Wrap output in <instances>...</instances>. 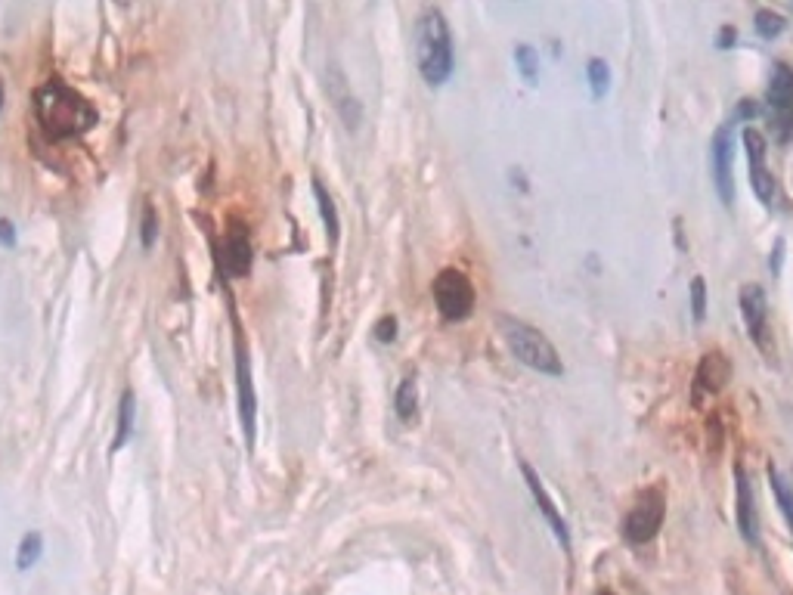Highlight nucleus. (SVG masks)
I'll return each mask as SVG.
<instances>
[{"mask_svg": "<svg viewBox=\"0 0 793 595\" xmlns=\"http://www.w3.org/2000/svg\"><path fill=\"white\" fill-rule=\"evenodd\" d=\"M31 106H35V118L50 140H72L100 124L97 106L62 81L41 84L31 97Z\"/></svg>", "mask_w": 793, "mask_h": 595, "instance_id": "f257e3e1", "label": "nucleus"}, {"mask_svg": "<svg viewBox=\"0 0 793 595\" xmlns=\"http://www.w3.org/2000/svg\"><path fill=\"white\" fill-rule=\"evenodd\" d=\"M416 62L425 84L440 87L447 84L456 69L453 31L450 22L437 7H425L416 22Z\"/></svg>", "mask_w": 793, "mask_h": 595, "instance_id": "f03ea898", "label": "nucleus"}, {"mask_svg": "<svg viewBox=\"0 0 793 595\" xmlns=\"http://www.w3.org/2000/svg\"><path fill=\"white\" fill-rule=\"evenodd\" d=\"M499 323V332L505 338V344H509V351L530 369L536 372H543V375H561L564 366H561V357L555 351V344L527 323L515 320V317H502L496 320Z\"/></svg>", "mask_w": 793, "mask_h": 595, "instance_id": "7ed1b4c3", "label": "nucleus"}, {"mask_svg": "<svg viewBox=\"0 0 793 595\" xmlns=\"http://www.w3.org/2000/svg\"><path fill=\"white\" fill-rule=\"evenodd\" d=\"M431 295H434V304L440 310L443 320L450 323H462L471 317L474 310V286L471 279L456 270V267H443L437 276H434V286H431Z\"/></svg>", "mask_w": 793, "mask_h": 595, "instance_id": "20e7f679", "label": "nucleus"}, {"mask_svg": "<svg viewBox=\"0 0 793 595\" xmlns=\"http://www.w3.org/2000/svg\"><path fill=\"white\" fill-rule=\"evenodd\" d=\"M233 329H236V403H239L245 444L251 450L255 447V428H258V391H255V379H251V360H248V348H245L239 320L233 323Z\"/></svg>", "mask_w": 793, "mask_h": 595, "instance_id": "39448f33", "label": "nucleus"}, {"mask_svg": "<svg viewBox=\"0 0 793 595\" xmlns=\"http://www.w3.org/2000/svg\"><path fill=\"white\" fill-rule=\"evenodd\" d=\"M663 518H666V496L660 487H651V490L639 493L636 506L626 512L623 537L629 543H651L657 537Z\"/></svg>", "mask_w": 793, "mask_h": 595, "instance_id": "423d86ee", "label": "nucleus"}, {"mask_svg": "<svg viewBox=\"0 0 793 595\" xmlns=\"http://www.w3.org/2000/svg\"><path fill=\"white\" fill-rule=\"evenodd\" d=\"M735 140H732V124H722L713 137V177H716V190L725 205L735 202Z\"/></svg>", "mask_w": 793, "mask_h": 595, "instance_id": "0eeeda50", "label": "nucleus"}, {"mask_svg": "<svg viewBox=\"0 0 793 595\" xmlns=\"http://www.w3.org/2000/svg\"><path fill=\"white\" fill-rule=\"evenodd\" d=\"M744 149H747V159H750V183H753V193L759 202H772L775 196V180L766 168V137L759 134L756 128H744Z\"/></svg>", "mask_w": 793, "mask_h": 595, "instance_id": "6e6552de", "label": "nucleus"}, {"mask_svg": "<svg viewBox=\"0 0 793 595\" xmlns=\"http://www.w3.org/2000/svg\"><path fill=\"white\" fill-rule=\"evenodd\" d=\"M251 261H255V248H251V236L245 230V224H233L227 239H224V248H220V267L227 273L224 276H248L251 270Z\"/></svg>", "mask_w": 793, "mask_h": 595, "instance_id": "1a4fd4ad", "label": "nucleus"}, {"mask_svg": "<svg viewBox=\"0 0 793 595\" xmlns=\"http://www.w3.org/2000/svg\"><path fill=\"white\" fill-rule=\"evenodd\" d=\"M741 313H744V323H747L750 338H753L763 351H769V341H766L769 304H766V292H763V286L750 283V286L741 289Z\"/></svg>", "mask_w": 793, "mask_h": 595, "instance_id": "9d476101", "label": "nucleus"}, {"mask_svg": "<svg viewBox=\"0 0 793 595\" xmlns=\"http://www.w3.org/2000/svg\"><path fill=\"white\" fill-rule=\"evenodd\" d=\"M329 93H332V106L338 118L347 124V131H357L363 121V103L357 100V93L351 90V84H347L338 66H329Z\"/></svg>", "mask_w": 793, "mask_h": 595, "instance_id": "9b49d317", "label": "nucleus"}, {"mask_svg": "<svg viewBox=\"0 0 793 595\" xmlns=\"http://www.w3.org/2000/svg\"><path fill=\"white\" fill-rule=\"evenodd\" d=\"M769 106L775 109L781 128H790V118H793V69L787 66V62H775V66H772Z\"/></svg>", "mask_w": 793, "mask_h": 595, "instance_id": "f8f14e48", "label": "nucleus"}, {"mask_svg": "<svg viewBox=\"0 0 793 595\" xmlns=\"http://www.w3.org/2000/svg\"><path fill=\"white\" fill-rule=\"evenodd\" d=\"M521 472H524V481H527V487H530V493H533V499H536V506H539V512H543V515H546L549 527L555 530V537H558V543H561L564 549H570V530H567V524H564V518H561L558 506L552 503V496H549V490L543 487V481H539V475L533 472V468H530L527 462H521Z\"/></svg>", "mask_w": 793, "mask_h": 595, "instance_id": "ddd939ff", "label": "nucleus"}, {"mask_svg": "<svg viewBox=\"0 0 793 595\" xmlns=\"http://www.w3.org/2000/svg\"><path fill=\"white\" fill-rule=\"evenodd\" d=\"M728 379H732V363H728L725 354L713 351L701 360V366H697V375H694V388L697 394H719Z\"/></svg>", "mask_w": 793, "mask_h": 595, "instance_id": "4468645a", "label": "nucleus"}, {"mask_svg": "<svg viewBox=\"0 0 793 595\" xmlns=\"http://www.w3.org/2000/svg\"><path fill=\"white\" fill-rule=\"evenodd\" d=\"M738 527H741V537L747 543H759V521H756V499H753V484H750V475L747 468L738 465Z\"/></svg>", "mask_w": 793, "mask_h": 595, "instance_id": "2eb2a0df", "label": "nucleus"}, {"mask_svg": "<svg viewBox=\"0 0 793 595\" xmlns=\"http://www.w3.org/2000/svg\"><path fill=\"white\" fill-rule=\"evenodd\" d=\"M310 186H313V196H316V208H320V217H323L326 236H329L332 245H338V236H341V217H338L335 199H332V193L326 190V183H323L320 177H313Z\"/></svg>", "mask_w": 793, "mask_h": 595, "instance_id": "dca6fc26", "label": "nucleus"}, {"mask_svg": "<svg viewBox=\"0 0 793 595\" xmlns=\"http://www.w3.org/2000/svg\"><path fill=\"white\" fill-rule=\"evenodd\" d=\"M134 422H137V397L128 388L118 400V428H115V437H112V453H118L134 437Z\"/></svg>", "mask_w": 793, "mask_h": 595, "instance_id": "f3484780", "label": "nucleus"}, {"mask_svg": "<svg viewBox=\"0 0 793 595\" xmlns=\"http://www.w3.org/2000/svg\"><path fill=\"white\" fill-rule=\"evenodd\" d=\"M394 410L403 422H412L419 416V382L416 375H406V379L397 385V394H394Z\"/></svg>", "mask_w": 793, "mask_h": 595, "instance_id": "a211bd4d", "label": "nucleus"}, {"mask_svg": "<svg viewBox=\"0 0 793 595\" xmlns=\"http://www.w3.org/2000/svg\"><path fill=\"white\" fill-rule=\"evenodd\" d=\"M41 555H44V537L38 534V530H28L16 546V568L31 571L41 561Z\"/></svg>", "mask_w": 793, "mask_h": 595, "instance_id": "6ab92c4d", "label": "nucleus"}, {"mask_svg": "<svg viewBox=\"0 0 793 595\" xmlns=\"http://www.w3.org/2000/svg\"><path fill=\"white\" fill-rule=\"evenodd\" d=\"M769 481H772V487H775V496H778V506H781V512H784V518H787V524H790V530H793V487L775 472V468H769Z\"/></svg>", "mask_w": 793, "mask_h": 595, "instance_id": "aec40b11", "label": "nucleus"}, {"mask_svg": "<svg viewBox=\"0 0 793 595\" xmlns=\"http://www.w3.org/2000/svg\"><path fill=\"white\" fill-rule=\"evenodd\" d=\"M158 230H162V224H158V214L152 205H143V221H140V245H143V252H152V245L158 239Z\"/></svg>", "mask_w": 793, "mask_h": 595, "instance_id": "412c9836", "label": "nucleus"}, {"mask_svg": "<svg viewBox=\"0 0 793 595\" xmlns=\"http://www.w3.org/2000/svg\"><path fill=\"white\" fill-rule=\"evenodd\" d=\"M589 84H592V93L595 97H605L608 93V84H611V69L605 59H592L589 62Z\"/></svg>", "mask_w": 793, "mask_h": 595, "instance_id": "4be33fe9", "label": "nucleus"}, {"mask_svg": "<svg viewBox=\"0 0 793 595\" xmlns=\"http://www.w3.org/2000/svg\"><path fill=\"white\" fill-rule=\"evenodd\" d=\"M756 31L763 38H778L784 31V19L778 13H772V10H759L756 13Z\"/></svg>", "mask_w": 793, "mask_h": 595, "instance_id": "5701e85b", "label": "nucleus"}, {"mask_svg": "<svg viewBox=\"0 0 793 595\" xmlns=\"http://www.w3.org/2000/svg\"><path fill=\"white\" fill-rule=\"evenodd\" d=\"M515 62H518V69H521V75H524L527 81H536L539 62H536V50H533V47L521 44V47L515 50Z\"/></svg>", "mask_w": 793, "mask_h": 595, "instance_id": "b1692460", "label": "nucleus"}, {"mask_svg": "<svg viewBox=\"0 0 793 595\" xmlns=\"http://www.w3.org/2000/svg\"><path fill=\"white\" fill-rule=\"evenodd\" d=\"M691 310H694V320L701 323L707 317V283L701 276L691 283Z\"/></svg>", "mask_w": 793, "mask_h": 595, "instance_id": "393cba45", "label": "nucleus"}, {"mask_svg": "<svg viewBox=\"0 0 793 595\" xmlns=\"http://www.w3.org/2000/svg\"><path fill=\"white\" fill-rule=\"evenodd\" d=\"M375 341H382V344H394L397 341V317H382L375 323Z\"/></svg>", "mask_w": 793, "mask_h": 595, "instance_id": "a878e982", "label": "nucleus"}, {"mask_svg": "<svg viewBox=\"0 0 793 595\" xmlns=\"http://www.w3.org/2000/svg\"><path fill=\"white\" fill-rule=\"evenodd\" d=\"M0 245L4 248L16 245V227H13V221H7V217H0Z\"/></svg>", "mask_w": 793, "mask_h": 595, "instance_id": "bb28decb", "label": "nucleus"}, {"mask_svg": "<svg viewBox=\"0 0 793 595\" xmlns=\"http://www.w3.org/2000/svg\"><path fill=\"white\" fill-rule=\"evenodd\" d=\"M7 106V87H4V78H0V112Z\"/></svg>", "mask_w": 793, "mask_h": 595, "instance_id": "cd10ccee", "label": "nucleus"}, {"mask_svg": "<svg viewBox=\"0 0 793 595\" xmlns=\"http://www.w3.org/2000/svg\"><path fill=\"white\" fill-rule=\"evenodd\" d=\"M598 595H614V592H608V589H605V592H598Z\"/></svg>", "mask_w": 793, "mask_h": 595, "instance_id": "c85d7f7f", "label": "nucleus"}]
</instances>
